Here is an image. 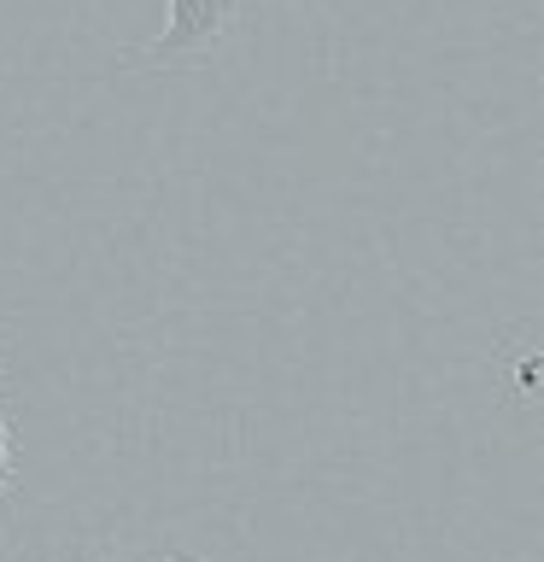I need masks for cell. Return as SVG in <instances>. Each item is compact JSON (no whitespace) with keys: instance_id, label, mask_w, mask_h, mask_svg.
<instances>
[{"instance_id":"cell-5","label":"cell","mask_w":544,"mask_h":562,"mask_svg":"<svg viewBox=\"0 0 544 562\" xmlns=\"http://www.w3.org/2000/svg\"><path fill=\"white\" fill-rule=\"evenodd\" d=\"M0 386H7V381H0Z\"/></svg>"},{"instance_id":"cell-3","label":"cell","mask_w":544,"mask_h":562,"mask_svg":"<svg viewBox=\"0 0 544 562\" xmlns=\"http://www.w3.org/2000/svg\"><path fill=\"white\" fill-rule=\"evenodd\" d=\"M18 469H12V416H7V398H0V492H12Z\"/></svg>"},{"instance_id":"cell-2","label":"cell","mask_w":544,"mask_h":562,"mask_svg":"<svg viewBox=\"0 0 544 562\" xmlns=\"http://www.w3.org/2000/svg\"><path fill=\"white\" fill-rule=\"evenodd\" d=\"M94 562H211V557L188 551V544H175V539H152V544H123V551H100Z\"/></svg>"},{"instance_id":"cell-4","label":"cell","mask_w":544,"mask_h":562,"mask_svg":"<svg viewBox=\"0 0 544 562\" xmlns=\"http://www.w3.org/2000/svg\"><path fill=\"white\" fill-rule=\"evenodd\" d=\"M515 386H521V393H526V398H533V393H539V351H526V358L515 363Z\"/></svg>"},{"instance_id":"cell-1","label":"cell","mask_w":544,"mask_h":562,"mask_svg":"<svg viewBox=\"0 0 544 562\" xmlns=\"http://www.w3.org/2000/svg\"><path fill=\"white\" fill-rule=\"evenodd\" d=\"M170 24L152 35L147 47H123V70H152V77H182V70H205L217 59V47L235 35L246 0H165Z\"/></svg>"}]
</instances>
